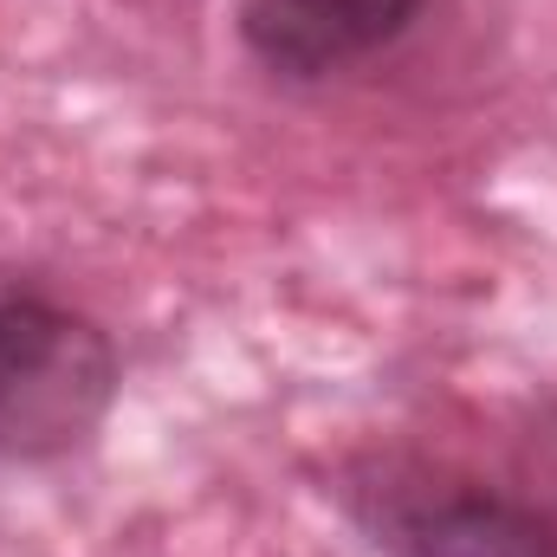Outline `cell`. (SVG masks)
<instances>
[{"label": "cell", "mask_w": 557, "mask_h": 557, "mask_svg": "<svg viewBox=\"0 0 557 557\" xmlns=\"http://www.w3.org/2000/svg\"><path fill=\"white\" fill-rule=\"evenodd\" d=\"M337 499L383 557H557L519 486L473 460L383 447L337 473Z\"/></svg>", "instance_id": "6da1fadb"}, {"label": "cell", "mask_w": 557, "mask_h": 557, "mask_svg": "<svg viewBox=\"0 0 557 557\" xmlns=\"http://www.w3.org/2000/svg\"><path fill=\"white\" fill-rule=\"evenodd\" d=\"M117 403V350L98 318L0 267V460L78 454Z\"/></svg>", "instance_id": "7a4b0ae2"}, {"label": "cell", "mask_w": 557, "mask_h": 557, "mask_svg": "<svg viewBox=\"0 0 557 557\" xmlns=\"http://www.w3.org/2000/svg\"><path fill=\"white\" fill-rule=\"evenodd\" d=\"M428 0H240V46L278 78H331L396 46Z\"/></svg>", "instance_id": "3957f363"}, {"label": "cell", "mask_w": 557, "mask_h": 557, "mask_svg": "<svg viewBox=\"0 0 557 557\" xmlns=\"http://www.w3.org/2000/svg\"><path fill=\"white\" fill-rule=\"evenodd\" d=\"M512 486H519V499L532 506V519L545 525V539L557 552V421H545L532 434V447L512 460Z\"/></svg>", "instance_id": "277c9868"}]
</instances>
